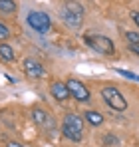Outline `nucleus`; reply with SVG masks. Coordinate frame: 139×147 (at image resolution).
<instances>
[{"label": "nucleus", "mask_w": 139, "mask_h": 147, "mask_svg": "<svg viewBox=\"0 0 139 147\" xmlns=\"http://www.w3.org/2000/svg\"><path fill=\"white\" fill-rule=\"evenodd\" d=\"M101 98L103 101L113 109V111H125L127 109V99L121 96V92L113 88V86H105L103 90H101Z\"/></svg>", "instance_id": "f257e3e1"}, {"label": "nucleus", "mask_w": 139, "mask_h": 147, "mask_svg": "<svg viewBox=\"0 0 139 147\" xmlns=\"http://www.w3.org/2000/svg\"><path fill=\"white\" fill-rule=\"evenodd\" d=\"M28 26L32 28V30H36L38 34H46L48 30H50V16H48L46 12H40V10H32V12H28Z\"/></svg>", "instance_id": "f03ea898"}, {"label": "nucleus", "mask_w": 139, "mask_h": 147, "mask_svg": "<svg viewBox=\"0 0 139 147\" xmlns=\"http://www.w3.org/2000/svg\"><path fill=\"white\" fill-rule=\"evenodd\" d=\"M86 42H88V46L95 52H99V54H105V56H111L113 54V42L109 40V38H105V36H86Z\"/></svg>", "instance_id": "7ed1b4c3"}, {"label": "nucleus", "mask_w": 139, "mask_h": 147, "mask_svg": "<svg viewBox=\"0 0 139 147\" xmlns=\"http://www.w3.org/2000/svg\"><path fill=\"white\" fill-rule=\"evenodd\" d=\"M66 86H68V90H70V96H74L78 101H90V92H88V88L82 82H78V80H66Z\"/></svg>", "instance_id": "20e7f679"}, {"label": "nucleus", "mask_w": 139, "mask_h": 147, "mask_svg": "<svg viewBox=\"0 0 139 147\" xmlns=\"http://www.w3.org/2000/svg\"><path fill=\"white\" fill-rule=\"evenodd\" d=\"M24 74L28 76V78H42L44 76V70H42V64L38 62V60H34V58H26L24 60Z\"/></svg>", "instance_id": "39448f33"}, {"label": "nucleus", "mask_w": 139, "mask_h": 147, "mask_svg": "<svg viewBox=\"0 0 139 147\" xmlns=\"http://www.w3.org/2000/svg\"><path fill=\"white\" fill-rule=\"evenodd\" d=\"M52 96L58 101H66L70 98V90L64 82H52Z\"/></svg>", "instance_id": "423d86ee"}, {"label": "nucleus", "mask_w": 139, "mask_h": 147, "mask_svg": "<svg viewBox=\"0 0 139 147\" xmlns=\"http://www.w3.org/2000/svg\"><path fill=\"white\" fill-rule=\"evenodd\" d=\"M62 133H64V137H68L72 141H82V129H76V127L68 125V123L62 125Z\"/></svg>", "instance_id": "0eeeda50"}, {"label": "nucleus", "mask_w": 139, "mask_h": 147, "mask_svg": "<svg viewBox=\"0 0 139 147\" xmlns=\"http://www.w3.org/2000/svg\"><path fill=\"white\" fill-rule=\"evenodd\" d=\"M0 58H2V60H6V62H12V60H14V50H12L10 44L0 42Z\"/></svg>", "instance_id": "6e6552de"}, {"label": "nucleus", "mask_w": 139, "mask_h": 147, "mask_svg": "<svg viewBox=\"0 0 139 147\" xmlns=\"http://www.w3.org/2000/svg\"><path fill=\"white\" fill-rule=\"evenodd\" d=\"M64 123H68V125L76 127V129H84V119H82L80 115H76V113H68V115L64 117Z\"/></svg>", "instance_id": "1a4fd4ad"}, {"label": "nucleus", "mask_w": 139, "mask_h": 147, "mask_svg": "<svg viewBox=\"0 0 139 147\" xmlns=\"http://www.w3.org/2000/svg\"><path fill=\"white\" fill-rule=\"evenodd\" d=\"M32 119H34V123H38V125H44V123L48 121V113L44 111V109H40V107H34Z\"/></svg>", "instance_id": "9d476101"}, {"label": "nucleus", "mask_w": 139, "mask_h": 147, "mask_svg": "<svg viewBox=\"0 0 139 147\" xmlns=\"http://www.w3.org/2000/svg\"><path fill=\"white\" fill-rule=\"evenodd\" d=\"M64 20H66L70 26L78 28V26H82V20H84V16H78V14H72V12H66V10H64Z\"/></svg>", "instance_id": "9b49d317"}, {"label": "nucleus", "mask_w": 139, "mask_h": 147, "mask_svg": "<svg viewBox=\"0 0 139 147\" xmlns=\"http://www.w3.org/2000/svg\"><path fill=\"white\" fill-rule=\"evenodd\" d=\"M86 119L92 123V125L97 127V125H101V123H103V115H101L99 111H86Z\"/></svg>", "instance_id": "f8f14e48"}, {"label": "nucleus", "mask_w": 139, "mask_h": 147, "mask_svg": "<svg viewBox=\"0 0 139 147\" xmlns=\"http://www.w3.org/2000/svg\"><path fill=\"white\" fill-rule=\"evenodd\" d=\"M66 12H72V14H78V16H84V8L78 4V2H74V0H70L66 2Z\"/></svg>", "instance_id": "ddd939ff"}, {"label": "nucleus", "mask_w": 139, "mask_h": 147, "mask_svg": "<svg viewBox=\"0 0 139 147\" xmlns=\"http://www.w3.org/2000/svg\"><path fill=\"white\" fill-rule=\"evenodd\" d=\"M0 10L2 12H14L16 10V2L14 0H0Z\"/></svg>", "instance_id": "4468645a"}, {"label": "nucleus", "mask_w": 139, "mask_h": 147, "mask_svg": "<svg viewBox=\"0 0 139 147\" xmlns=\"http://www.w3.org/2000/svg\"><path fill=\"white\" fill-rule=\"evenodd\" d=\"M125 40H127L129 44H137L139 42V34L137 32H125Z\"/></svg>", "instance_id": "2eb2a0df"}, {"label": "nucleus", "mask_w": 139, "mask_h": 147, "mask_svg": "<svg viewBox=\"0 0 139 147\" xmlns=\"http://www.w3.org/2000/svg\"><path fill=\"white\" fill-rule=\"evenodd\" d=\"M117 74L119 76H123V78H129V80H135V82H139V76L133 72H127V70H117Z\"/></svg>", "instance_id": "dca6fc26"}, {"label": "nucleus", "mask_w": 139, "mask_h": 147, "mask_svg": "<svg viewBox=\"0 0 139 147\" xmlns=\"http://www.w3.org/2000/svg\"><path fill=\"white\" fill-rule=\"evenodd\" d=\"M8 36H10V30H8V26H4L2 22H0V42H4Z\"/></svg>", "instance_id": "f3484780"}, {"label": "nucleus", "mask_w": 139, "mask_h": 147, "mask_svg": "<svg viewBox=\"0 0 139 147\" xmlns=\"http://www.w3.org/2000/svg\"><path fill=\"white\" fill-rule=\"evenodd\" d=\"M117 143V137L113 135H105V145H115Z\"/></svg>", "instance_id": "a211bd4d"}, {"label": "nucleus", "mask_w": 139, "mask_h": 147, "mask_svg": "<svg viewBox=\"0 0 139 147\" xmlns=\"http://www.w3.org/2000/svg\"><path fill=\"white\" fill-rule=\"evenodd\" d=\"M129 50H131L133 54H137V56H139V42H137V44H129Z\"/></svg>", "instance_id": "6ab92c4d"}, {"label": "nucleus", "mask_w": 139, "mask_h": 147, "mask_svg": "<svg viewBox=\"0 0 139 147\" xmlns=\"http://www.w3.org/2000/svg\"><path fill=\"white\" fill-rule=\"evenodd\" d=\"M6 147H24V145H22V143H18V141H8Z\"/></svg>", "instance_id": "aec40b11"}, {"label": "nucleus", "mask_w": 139, "mask_h": 147, "mask_svg": "<svg viewBox=\"0 0 139 147\" xmlns=\"http://www.w3.org/2000/svg\"><path fill=\"white\" fill-rule=\"evenodd\" d=\"M131 18H133V22L139 26V12H133V14H131Z\"/></svg>", "instance_id": "412c9836"}]
</instances>
